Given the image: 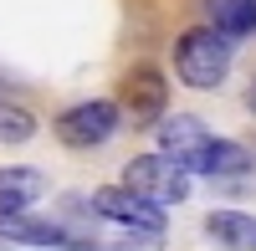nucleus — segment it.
Masks as SVG:
<instances>
[{
  "label": "nucleus",
  "instance_id": "8",
  "mask_svg": "<svg viewBox=\"0 0 256 251\" xmlns=\"http://www.w3.org/2000/svg\"><path fill=\"white\" fill-rule=\"evenodd\" d=\"M200 10H205V26H216L230 41L256 36V0H200Z\"/></svg>",
  "mask_w": 256,
  "mask_h": 251
},
{
  "label": "nucleus",
  "instance_id": "9",
  "mask_svg": "<svg viewBox=\"0 0 256 251\" xmlns=\"http://www.w3.org/2000/svg\"><path fill=\"white\" fill-rule=\"evenodd\" d=\"M205 231L216 236V246H226V251H256V216L210 210V216H205Z\"/></svg>",
  "mask_w": 256,
  "mask_h": 251
},
{
  "label": "nucleus",
  "instance_id": "2",
  "mask_svg": "<svg viewBox=\"0 0 256 251\" xmlns=\"http://www.w3.org/2000/svg\"><path fill=\"white\" fill-rule=\"evenodd\" d=\"M190 174L180 159H169L164 149L159 154H138V159H128L123 164V184L128 190H138L144 200H154V205H184L190 200Z\"/></svg>",
  "mask_w": 256,
  "mask_h": 251
},
{
  "label": "nucleus",
  "instance_id": "6",
  "mask_svg": "<svg viewBox=\"0 0 256 251\" xmlns=\"http://www.w3.org/2000/svg\"><path fill=\"white\" fill-rule=\"evenodd\" d=\"M154 134H159V149H164L169 159H180L184 170H190V159H195V154L205 149V144L216 138V134H210L200 118H190V113H174V118L164 113V118L154 123Z\"/></svg>",
  "mask_w": 256,
  "mask_h": 251
},
{
  "label": "nucleus",
  "instance_id": "11",
  "mask_svg": "<svg viewBox=\"0 0 256 251\" xmlns=\"http://www.w3.org/2000/svg\"><path fill=\"white\" fill-rule=\"evenodd\" d=\"M0 190H10V195H26V200H36L41 190H46V180H41L36 170H0Z\"/></svg>",
  "mask_w": 256,
  "mask_h": 251
},
{
  "label": "nucleus",
  "instance_id": "5",
  "mask_svg": "<svg viewBox=\"0 0 256 251\" xmlns=\"http://www.w3.org/2000/svg\"><path fill=\"white\" fill-rule=\"evenodd\" d=\"M118 128H123V108L118 102H102V98L77 102V108H67L56 118V138L67 149H102Z\"/></svg>",
  "mask_w": 256,
  "mask_h": 251
},
{
  "label": "nucleus",
  "instance_id": "12",
  "mask_svg": "<svg viewBox=\"0 0 256 251\" xmlns=\"http://www.w3.org/2000/svg\"><path fill=\"white\" fill-rule=\"evenodd\" d=\"M246 102H251V108H256V88H251V92H246Z\"/></svg>",
  "mask_w": 256,
  "mask_h": 251
},
{
  "label": "nucleus",
  "instance_id": "7",
  "mask_svg": "<svg viewBox=\"0 0 256 251\" xmlns=\"http://www.w3.org/2000/svg\"><path fill=\"white\" fill-rule=\"evenodd\" d=\"M251 149L246 144H236V138H210L205 149L190 159V174H210V180H241L246 170H251Z\"/></svg>",
  "mask_w": 256,
  "mask_h": 251
},
{
  "label": "nucleus",
  "instance_id": "3",
  "mask_svg": "<svg viewBox=\"0 0 256 251\" xmlns=\"http://www.w3.org/2000/svg\"><path fill=\"white\" fill-rule=\"evenodd\" d=\"M88 205H92L98 220H113L123 231H134V236H154V241L164 236V205L144 200L138 190H128V184H98Z\"/></svg>",
  "mask_w": 256,
  "mask_h": 251
},
{
  "label": "nucleus",
  "instance_id": "1",
  "mask_svg": "<svg viewBox=\"0 0 256 251\" xmlns=\"http://www.w3.org/2000/svg\"><path fill=\"white\" fill-rule=\"evenodd\" d=\"M174 72L184 88H220L226 72H230V36H220L216 26H190L180 41H174Z\"/></svg>",
  "mask_w": 256,
  "mask_h": 251
},
{
  "label": "nucleus",
  "instance_id": "10",
  "mask_svg": "<svg viewBox=\"0 0 256 251\" xmlns=\"http://www.w3.org/2000/svg\"><path fill=\"white\" fill-rule=\"evenodd\" d=\"M31 138H36V113L0 98V144H31Z\"/></svg>",
  "mask_w": 256,
  "mask_h": 251
},
{
  "label": "nucleus",
  "instance_id": "4",
  "mask_svg": "<svg viewBox=\"0 0 256 251\" xmlns=\"http://www.w3.org/2000/svg\"><path fill=\"white\" fill-rule=\"evenodd\" d=\"M118 108H123V118H134V128H154V123L164 118V108H169V82H164V72L148 67V62L128 67L118 77Z\"/></svg>",
  "mask_w": 256,
  "mask_h": 251
}]
</instances>
